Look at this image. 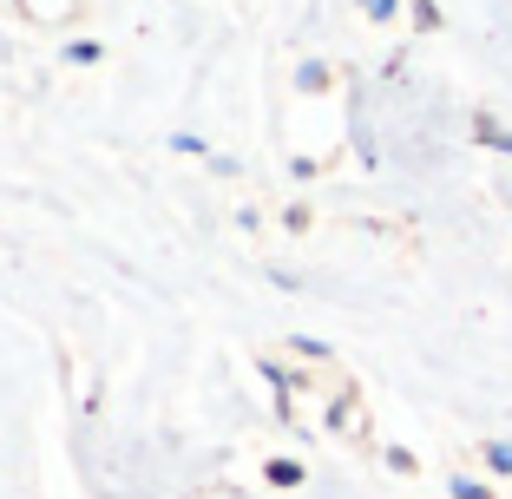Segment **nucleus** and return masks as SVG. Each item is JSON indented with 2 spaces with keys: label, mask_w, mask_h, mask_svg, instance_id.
Wrapping results in <instances>:
<instances>
[{
  "label": "nucleus",
  "mask_w": 512,
  "mask_h": 499,
  "mask_svg": "<svg viewBox=\"0 0 512 499\" xmlns=\"http://www.w3.org/2000/svg\"><path fill=\"white\" fill-rule=\"evenodd\" d=\"M453 493H460V499H486V486L480 480H453Z\"/></svg>",
  "instance_id": "obj_2"
},
{
  "label": "nucleus",
  "mask_w": 512,
  "mask_h": 499,
  "mask_svg": "<svg viewBox=\"0 0 512 499\" xmlns=\"http://www.w3.org/2000/svg\"><path fill=\"white\" fill-rule=\"evenodd\" d=\"M486 460H493L499 473H512V447H486Z\"/></svg>",
  "instance_id": "obj_1"
}]
</instances>
